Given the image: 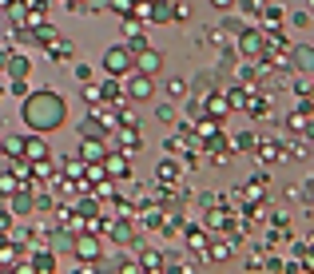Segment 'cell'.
I'll return each instance as SVG.
<instances>
[{"label":"cell","instance_id":"cell-1","mask_svg":"<svg viewBox=\"0 0 314 274\" xmlns=\"http://www.w3.org/2000/svg\"><path fill=\"white\" fill-rule=\"evenodd\" d=\"M24 119L32 131H52L64 123V100L56 92H40V96H28L24 100Z\"/></svg>","mask_w":314,"mask_h":274},{"label":"cell","instance_id":"cell-2","mask_svg":"<svg viewBox=\"0 0 314 274\" xmlns=\"http://www.w3.org/2000/svg\"><path fill=\"white\" fill-rule=\"evenodd\" d=\"M104 68H107V76H127L131 72V48L127 44H111L104 52Z\"/></svg>","mask_w":314,"mask_h":274},{"label":"cell","instance_id":"cell-3","mask_svg":"<svg viewBox=\"0 0 314 274\" xmlns=\"http://www.w3.org/2000/svg\"><path fill=\"white\" fill-rule=\"evenodd\" d=\"M151 76H143V72H127V100H151Z\"/></svg>","mask_w":314,"mask_h":274},{"label":"cell","instance_id":"cell-4","mask_svg":"<svg viewBox=\"0 0 314 274\" xmlns=\"http://www.w3.org/2000/svg\"><path fill=\"white\" fill-rule=\"evenodd\" d=\"M131 68L143 72V76H155L159 72V52L155 48H139V56H131Z\"/></svg>","mask_w":314,"mask_h":274},{"label":"cell","instance_id":"cell-5","mask_svg":"<svg viewBox=\"0 0 314 274\" xmlns=\"http://www.w3.org/2000/svg\"><path fill=\"white\" fill-rule=\"evenodd\" d=\"M20 155H28V159H44V155H48V143H44V139H24Z\"/></svg>","mask_w":314,"mask_h":274},{"label":"cell","instance_id":"cell-6","mask_svg":"<svg viewBox=\"0 0 314 274\" xmlns=\"http://www.w3.org/2000/svg\"><path fill=\"white\" fill-rule=\"evenodd\" d=\"M107 151H104V143H100V139H88V143H84V159H92V163H96V159H104Z\"/></svg>","mask_w":314,"mask_h":274},{"label":"cell","instance_id":"cell-7","mask_svg":"<svg viewBox=\"0 0 314 274\" xmlns=\"http://www.w3.org/2000/svg\"><path fill=\"white\" fill-rule=\"evenodd\" d=\"M8 92H12V96H28V84H24V76H16V80L8 84Z\"/></svg>","mask_w":314,"mask_h":274},{"label":"cell","instance_id":"cell-8","mask_svg":"<svg viewBox=\"0 0 314 274\" xmlns=\"http://www.w3.org/2000/svg\"><path fill=\"white\" fill-rule=\"evenodd\" d=\"M100 96H104V92H100L96 84H88V88H84V100H88V104H100Z\"/></svg>","mask_w":314,"mask_h":274},{"label":"cell","instance_id":"cell-9","mask_svg":"<svg viewBox=\"0 0 314 274\" xmlns=\"http://www.w3.org/2000/svg\"><path fill=\"white\" fill-rule=\"evenodd\" d=\"M8 72H12V76H24L28 64H24V60H8Z\"/></svg>","mask_w":314,"mask_h":274},{"label":"cell","instance_id":"cell-10","mask_svg":"<svg viewBox=\"0 0 314 274\" xmlns=\"http://www.w3.org/2000/svg\"><path fill=\"white\" fill-rule=\"evenodd\" d=\"M104 159H107V155H104ZM107 167H111L115 175H123V171H127V163H123V159H107Z\"/></svg>","mask_w":314,"mask_h":274},{"label":"cell","instance_id":"cell-11","mask_svg":"<svg viewBox=\"0 0 314 274\" xmlns=\"http://www.w3.org/2000/svg\"><path fill=\"white\" fill-rule=\"evenodd\" d=\"M167 88H171V96H183V92H187V84H183V80H171Z\"/></svg>","mask_w":314,"mask_h":274},{"label":"cell","instance_id":"cell-12","mask_svg":"<svg viewBox=\"0 0 314 274\" xmlns=\"http://www.w3.org/2000/svg\"><path fill=\"white\" fill-rule=\"evenodd\" d=\"M4 147H8V155H20V147H24V139H8Z\"/></svg>","mask_w":314,"mask_h":274},{"label":"cell","instance_id":"cell-13","mask_svg":"<svg viewBox=\"0 0 314 274\" xmlns=\"http://www.w3.org/2000/svg\"><path fill=\"white\" fill-rule=\"evenodd\" d=\"M215 4H219V8H227V4H231V0H215Z\"/></svg>","mask_w":314,"mask_h":274},{"label":"cell","instance_id":"cell-14","mask_svg":"<svg viewBox=\"0 0 314 274\" xmlns=\"http://www.w3.org/2000/svg\"><path fill=\"white\" fill-rule=\"evenodd\" d=\"M68 4H80V0H68Z\"/></svg>","mask_w":314,"mask_h":274}]
</instances>
